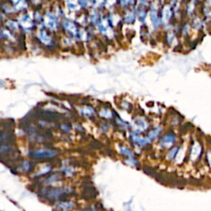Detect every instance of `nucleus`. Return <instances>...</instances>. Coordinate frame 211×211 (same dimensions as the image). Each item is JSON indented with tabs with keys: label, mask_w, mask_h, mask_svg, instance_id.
<instances>
[{
	"label": "nucleus",
	"mask_w": 211,
	"mask_h": 211,
	"mask_svg": "<svg viewBox=\"0 0 211 211\" xmlns=\"http://www.w3.org/2000/svg\"><path fill=\"white\" fill-rule=\"evenodd\" d=\"M178 151V148H172L171 150L169 151L168 153V158L169 159H172V158H174L175 156L177 155V153Z\"/></svg>",
	"instance_id": "5701e85b"
},
{
	"label": "nucleus",
	"mask_w": 211,
	"mask_h": 211,
	"mask_svg": "<svg viewBox=\"0 0 211 211\" xmlns=\"http://www.w3.org/2000/svg\"><path fill=\"white\" fill-rule=\"evenodd\" d=\"M51 170V167H49V166H45L42 169H41L40 171H38V172H37V173L35 174V176H41V175L46 174L47 172H49Z\"/></svg>",
	"instance_id": "aec40b11"
},
{
	"label": "nucleus",
	"mask_w": 211,
	"mask_h": 211,
	"mask_svg": "<svg viewBox=\"0 0 211 211\" xmlns=\"http://www.w3.org/2000/svg\"><path fill=\"white\" fill-rule=\"evenodd\" d=\"M131 140H132L135 144L139 145V146L145 145V144H147L150 141L148 139H145V138L141 137V136L138 135L136 134H131Z\"/></svg>",
	"instance_id": "0eeeda50"
},
{
	"label": "nucleus",
	"mask_w": 211,
	"mask_h": 211,
	"mask_svg": "<svg viewBox=\"0 0 211 211\" xmlns=\"http://www.w3.org/2000/svg\"><path fill=\"white\" fill-rule=\"evenodd\" d=\"M150 18H151L152 23H153V26L154 27H158L159 26V19L158 17V14L155 10H153L150 13Z\"/></svg>",
	"instance_id": "f8f14e48"
},
{
	"label": "nucleus",
	"mask_w": 211,
	"mask_h": 211,
	"mask_svg": "<svg viewBox=\"0 0 211 211\" xmlns=\"http://www.w3.org/2000/svg\"><path fill=\"white\" fill-rule=\"evenodd\" d=\"M120 153L124 155V156H127L128 157L129 160V161H133V160H135L134 158V156H133V153L130 151L129 148L125 147H120Z\"/></svg>",
	"instance_id": "ddd939ff"
},
{
	"label": "nucleus",
	"mask_w": 211,
	"mask_h": 211,
	"mask_svg": "<svg viewBox=\"0 0 211 211\" xmlns=\"http://www.w3.org/2000/svg\"><path fill=\"white\" fill-rule=\"evenodd\" d=\"M162 15H163V19H164V21L167 22V21L170 19V18H171V10H170L169 6L166 5L165 7H164L163 12H162Z\"/></svg>",
	"instance_id": "dca6fc26"
},
{
	"label": "nucleus",
	"mask_w": 211,
	"mask_h": 211,
	"mask_svg": "<svg viewBox=\"0 0 211 211\" xmlns=\"http://www.w3.org/2000/svg\"><path fill=\"white\" fill-rule=\"evenodd\" d=\"M100 115H101V116L105 117V118H110L112 116V113L109 109H105V110H101Z\"/></svg>",
	"instance_id": "4be33fe9"
},
{
	"label": "nucleus",
	"mask_w": 211,
	"mask_h": 211,
	"mask_svg": "<svg viewBox=\"0 0 211 211\" xmlns=\"http://www.w3.org/2000/svg\"><path fill=\"white\" fill-rule=\"evenodd\" d=\"M58 155V152L54 149H49V148H41L37 149L32 153V157L37 158L39 159L41 158H51Z\"/></svg>",
	"instance_id": "f257e3e1"
},
{
	"label": "nucleus",
	"mask_w": 211,
	"mask_h": 211,
	"mask_svg": "<svg viewBox=\"0 0 211 211\" xmlns=\"http://www.w3.org/2000/svg\"><path fill=\"white\" fill-rule=\"evenodd\" d=\"M61 178V176H60V173H56V174H53L52 176H51L48 179L46 180V182L48 184H52L54 182H57L59 180H60Z\"/></svg>",
	"instance_id": "2eb2a0df"
},
{
	"label": "nucleus",
	"mask_w": 211,
	"mask_h": 211,
	"mask_svg": "<svg viewBox=\"0 0 211 211\" xmlns=\"http://www.w3.org/2000/svg\"><path fill=\"white\" fill-rule=\"evenodd\" d=\"M33 167L31 162H28V161H23L22 162V164L19 167V170L20 172H29L30 171H32Z\"/></svg>",
	"instance_id": "9d476101"
},
{
	"label": "nucleus",
	"mask_w": 211,
	"mask_h": 211,
	"mask_svg": "<svg viewBox=\"0 0 211 211\" xmlns=\"http://www.w3.org/2000/svg\"><path fill=\"white\" fill-rule=\"evenodd\" d=\"M161 130H162V128L161 127H157V128L153 129V130H151L149 134H148V139L149 140H152V139H154L155 138H157L158 136V134H160Z\"/></svg>",
	"instance_id": "4468645a"
},
{
	"label": "nucleus",
	"mask_w": 211,
	"mask_h": 211,
	"mask_svg": "<svg viewBox=\"0 0 211 211\" xmlns=\"http://www.w3.org/2000/svg\"><path fill=\"white\" fill-rule=\"evenodd\" d=\"M134 20H135V16H134V13H129L125 16V18H124V22L126 23H128V24L134 23Z\"/></svg>",
	"instance_id": "6ab92c4d"
},
{
	"label": "nucleus",
	"mask_w": 211,
	"mask_h": 211,
	"mask_svg": "<svg viewBox=\"0 0 211 211\" xmlns=\"http://www.w3.org/2000/svg\"><path fill=\"white\" fill-rule=\"evenodd\" d=\"M202 148L199 143H195L191 148V159L192 161H196L198 158L200 157V153H201Z\"/></svg>",
	"instance_id": "423d86ee"
},
{
	"label": "nucleus",
	"mask_w": 211,
	"mask_h": 211,
	"mask_svg": "<svg viewBox=\"0 0 211 211\" xmlns=\"http://www.w3.org/2000/svg\"><path fill=\"white\" fill-rule=\"evenodd\" d=\"M75 206V204L71 201L59 202L56 205V208L60 211H69L73 210Z\"/></svg>",
	"instance_id": "39448f33"
},
{
	"label": "nucleus",
	"mask_w": 211,
	"mask_h": 211,
	"mask_svg": "<svg viewBox=\"0 0 211 211\" xmlns=\"http://www.w3.org/2000/svg\"><path fill=\"white\" fill-rule=\"evenodd\" d=\"M167 40H168V42H169L170 44L173 41V40H174V36H173V34H172V33L169 34V35H168V37H167Z\"/></svg>",
	"instance_id": "a878e982"
},
{
	"label": "nucleus",
	"mask_w": 211,
	"mask_h": 211,
	"mask_svg": "<svg viewBox=\"0 0 211 211\" xmlns=\"http://www.w3.org/2000/svg\"><path fill=\"white\" fill-rule=\"evenodd\" d=\"M134 0H121V5L123 6H127V5L131 4L133 3Z\"/></svg>",
	"instance_id": "393cba45"
},
{
	"label": "nucleus",
	"mask_w": 211,
	"mask_h": 211,
	"mask_svg": "<svg viewBox=\"0 0 211 211\" xmlns=\"http://www.w3.org/2000/svg\"><path fill=\"white\" fill-rule=\"evenodd\" d=\"M81 112H82L83 115H86V116H90V115H92L93 114L94 110L90 106H84L82 109V110H81Z\"/></svg>",
	"instance_id": "f3484780"
},
{
	"label": "nucleus",
	"mask_w": 211,
	"mask_h": 211,
	"mask_svg": "<svg viewBox=\"0 0 211 211\" xmlns=\"http://www.w3.org/2000/svg\"><path fill=\"white\" fill-rule=\"evenodd\" d=\"M38 37H39V39L41 40V41L43 42V43L46 44V45H48V44H51V36H49L48 33H47L46 31H44V30H42V31L39 32Z\"/></svg>",
	"instance_id": "1a4fd4ad"
},
{
	"label": "nucleus",
	"mask_w": 211,
	"mask_h": 211,
	"mask_svg": "<svg viewBox=\"0 0 211 211\" xmlns=\"http://www.w3.org/2000/svg\"><path fill=\"white\" fill-rule=\"evenodd\" d=\"M64 27L65 28V30H67L72 35H76L77 34V27H76V26L74 25V23L69 22V21L64 23Z\"/></svg>",
	"instance_id": "9b49d317"
},
{
	"label": "nucleus",
	"mask_w": 211,
	"mask_h": 211,
	"mask_svg": "<svg viewBox=\"0 0 211 211\" xmlns=\"http://www.w3.org/2000/svg\"><path fill=\"white\" fill-rule=\"evenodd\" d=\"M67 5L69 9H75L78 6V4L77 0H69V2H67Z\"/></svg>",
	"instance_id": "412c9836"
},
{
	"label": "nucleus",
	"mask_w": 211,
	"mask_h": 211,
	"mask_svg": "<svg viewBox=\"0 0 211 211\" xmlns=\"http://www.w3.org/2000/svg\"><path fill=\"white\" fill-rule=\"evenodd\" d=\"M62 170H63L64 173L66 175V176H68V177H72V176H74V171L71 167H69V166L64 167H62Z\"/></svg>",
	"instance_id": "a211bd4d"
},
{
	"label": "nucleus",
	"mask_w": 211,
	"mask_h": 211,
	"mask_svg": "<svg viewBox=\"0 0 211 211\" xmlns=\"http://www.w3.org/2000/svg\"><path fill=\"white\" fill-rule=\"evenodd\" d=\"M69 191V188H53L48 189L47 195L51 199H56V198L60 197L64 193Z\"/></svg>",
	"instance_id": "7ed1b4c3"
},
{
	"label": "nucleus",
	"mask_w": 211,
	"mask_h": 211,
	"mask_svg": "<svg viewBox=\"0 0 211 211\" xmlns=\"http://www.w3.org/2000/svg\"><path fill=\"white\" fill-rule=\"evenodd\" d=\"M176 140V137L173 134H166L165 136L162 138L159 141V144L162 147H168L172 145Z\"/></svg>",
	"instance_id": "20e7f679"
},
{
	"label": "nucleus",
	"mask_w": 211,
	"mask_h": 211,
	"mask_svg": "<svg viewBox=\"0 0 211 211\" xmlns=\"http://www.w3.org/2000/svg\"><path fill=\"white\" fill-rule=\"evenodd\" d=\"M90 19H91V22H92V23H93L94 24H96L95 23H97V20H98V13H97L96 12H95V13L91 15Z\"/></svg>",
	"instance_id": "b1692460"
},
{
	"label": "nucleus",
	"mask_w": 211,
	"mask_h": 211,
	"mask_svg": "<svg viewBox=\"0 0 211 211\" xmlns=\"http://www.w3.org/2000/svg\"><path fill=\"white\" fill-rule=\"evenodd\" d=\"M148 127L147 122L141 117H138L134 120V128L135 129L136 133L142 132L143 130L146 129Z\"/></svg>",
	"instance_id": "f03ea898"
},
{
	"label": "nucleus",
	"mask_w": 211,
	"mask_h": 211,
	"mask_svg": "<svg viewBox=\"0 0 211 211\" xmlns=\"http://www.w3.org/2000/svg\"><path fill=\"white\" fill-rule=\"evenodd\" d=\"M207 160L209 162L210 165L211 166V151H210L207 153Z\"/></svg>",
	"instance_id": "bb28decb"
},
{
	"label": "nucleus",
	"mask_w": 211,
	"mask_h": 211,
	"mask_svg": "<svg viewBox=\"0 0 211 211\" xmlns=\"http://www.w3.org/2000/svg\"><path fill=\"white\" fill-rule=\"evenodd\" d=\"M4 87H6V83H5L4 81H3V80H0V88Z\"/></svg>",
	"instance_id": "cd10ccee"
},
{
	"label": "nucleus",
	"mask_w": 211,
	"mask_h": 211,
	"mask_svg": "<svg viewBox=\"0 0 211 211\" xmlns=\"http://www.w3.org/2000/svg\"><path fill=\"white\" fill-rule=\"evenodd\" d=\"M46 19H47V21H46V25L51 29L55 31L57 27V22H56V18L55 16L52 14H50V15L46 16Z\"/></svg>",
	"instance_id": "6e6552de"
}]
</instances>
